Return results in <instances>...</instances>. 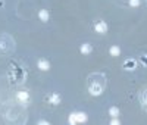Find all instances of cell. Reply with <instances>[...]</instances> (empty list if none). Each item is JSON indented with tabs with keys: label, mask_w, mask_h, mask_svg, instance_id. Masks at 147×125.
<instances>
[{
	"label": "cell",
	"mask_w": 147,
	"mask_h": 125,
	"mask_svg": "<svg viewBox=\"0 0 147 125\" xmlns=\"http://www.w3.org/2000/svg\"><path fill=\"white\" fill-rule=\"evenodd\" d=\"M13 49H15V41L9 34L0 35V55H9L13 52Z\"/></svg>",
	"instance_id": "cell-2"
},
{
	"label": "cell",
	"mask_w": 147,
	"mask_h": 125,
	"mask_svg": "<svg viewBox=\"0 0 147 125\" xmlns=\"http://www.w3.org/2000/svg\"><path fill=\"white\" fill-rule=\"evenodd\" d=\"M124 68L127 71H132V69H136L137 68V60L136 59H127L124 62Z\"/></svg>",
	"instance_id": "cell-6"
},
{
	"label": "cell",
	"mask_w": 147,
	"mask_h": 125,
	"mask_svg": "<svg viewBox=\"0 0 147 125\" xmlns=\"http://www.w3.org/2000/svg\"><path fill=\"white\" fill-rule=\"evenodd\" d=\"M49 102H50L52 105H59V103H60V96H59L57 93L50 94V96H49Z\"/></svg>",
	"instance_id": "cell-11"
},
{
	"label": "cell",
	"mask_w": 147,
	"mask_h": 125,
	"mask_svg": "<svg viewBox=\"0 0 147 125\" xmlns=\"http://www.w3.org/2000/svg\"><path fill=\"white\" fill-rule=\"evenodd\" d=\"M129 6L131 7H138L140 6V0H129Z\"/></svg>",
	"instance_id": "cell-14"
},
{
	"label": "cell",
	"mask_w": 147,
	"mask_h": 125,
	"mask_svg": "<svg viewBox=\"0 0 147 125\" xmlns=\"http://www.w3.org/2000/svg\"><path fill=\"white\" fill-rule=\"evenodd\" d=\"M85 121H87V114L85 112H72L68 118V122L71 125H77V124H81Z\"/></svg>",
	"instance_id": "cell-3"
},
{
	"label": "cell",
	"mask_w": 147,
	"mask_h": 125,
	"mask_svg": "<svg viewBox=\"0 0 147 125\" xmlns=\"http://www.w3.org/2000/svg\"><path fill=\"white\" fill-rule=\"evenodd\" d=\"M105 87H106V78L103 74H91L88 77L87 89L91 96H94V97L100 96L105 91Z\"/></svg>",
	"instance_id": "cell-1"
},
{
	"label": "cell",
	"mask_w": 147,
	"mask_h": 125,
	"mask_svg": "<svg viewBox=\"0 0 147 125\" xmlns=\"http://www.w3.org/2000/svg\"><path fill=\"white\" fill-rule=\"evenodd\" d=\"M38 125H49V122H47V121H40Z\"/></svg>",
	"instance_id": "cell-16"
},
{
	"label": "cell",
	"mask_w": 147,
	"mask_h": 125,
	"mask_svg": "<svg viewBox=\"0 0 147 125\" xmlns=\"http://www.w3.org/2000/svg\"><path fill=\"white\" fill-rule=\"evenodd\" d=\"M49 16H50V14H49L47 9H41V10L38 12V18H40L43 22H47V21H49Z\"/></svg>",
	"instance_id": "cell-10"
},
{
	"label": "cell",
	"mask_w": 147,
	"mask_h": 125,
	"mask_svg": "<svg viewBox=\"0 0 147 125\" xmlns=\"http://www.w3.org/2000/svg\"><path fill=\"white\" fill-rule=\"evenodd\" d=\"M140 103H141L143 109H144V110H147V89H146V90H143V91H141V94H140Z\"/></svg>",
	"instance_id": "cell-8"
},
{
	"label": "cell",
	"mask_w": 147,
	"mask_h": 125,
	"mask_svg": "<svg viewBox=\"0 0 147 125\" xmlns=\"http://www.w3.org/2000/svg\"><path fill=\"white\" fill-rule=\"evenodd\" d=\"M109 115L112 116V118H116V116L119 115V109L115 107V106H113V107H110V109H109Z\"/></svg>",
	"instance_id": "cell-13"
},
{
	"label": "cell",
	"mask_w": 147,
	"mask_h": 125,
	"mask_svg": "<svg viewBox=\"0 0 147 125\" xmlns=\"http://www.w3.org/2000/svg\"><path fill=\"white\" fill-rule=\"evenodd\" d=\"M16 100H18V103L21 105H28L30 103V93L28 91H18L16 93Z\"/></svg>",
	"instance_id": "cell-4"
},
{
	"label": "cell",
	"mask_w": 147,
	"mask_h": 125,
	"mask_svg": "<svg viewBox=\"0 0 147 125\" xmlns=\"http://www.w3.org/2000/svg\"><path fill=\"white\" fill-rule=\"evenodd\" d=\"M37 65H38L40 71H49L50 69V64H49V60H46V59H40Z\"/></svg>",
	"instance_id": "cell-7"
},
{
	"label": "cell",
	"mask_w": 147,
	"mask_h": 125,
	"mask_svg": "<svg viewBox=\"0 0 147 125\" xmlns=\"http://www.w3.org/2000/svg\"><path fill=\"white\" fill-rule=\"evenodd\" d=\"M110 125H119V121L118 119H112L110 121Z\"/></svg>",
	"instance_id": "cell-15"
},
{
	"label": "cell",
	"mask_w": 147,
	"mask_h": 125,
	"mask_svg": "<svg viewBox=\"0 0 147 125\" xmlns=\"http://www.w3.org/2000/svg\"><path fill=\"white\" fill-rule=\"evenodd\" d=\"M109 53L112 55V56H115V57L119 56V55H121V47H119V46H112V47L109 49Z\"/></svg>",
	"instance_id": "cell-12"
},
{
	"label": "cell",
	"mask_w": 147,
	"mask_h": 125,
	"mask_svg": "<svg viewBox=\"0 0 147 125\" xmlns=\"http://www.w3.org/2000/svg\"><path fill=\"white\" fill-rule=\"evenodd\" d=\"M94 30H96V32L97 34H106L107 32V24L105 22V21H97L96 24H94Z\"/></svg>",
	"instance_id": "cell-5"
},
{
	"label": "cell",
	"mask_w": 147,
	"mask_h": 125,
	"mask_svg": "<svg viewBox=\"0 0 147 125\" xmlns=\"http://www.w3.org/2000/svg\"><path fill=\"white\" fill-rule=\"evenodd\" d=\"M141 60H143V64H147V57H146V56H143Z\"/></svg>",
	"instance_id": "cell-17"
},
{
	"label": "cell",
	"mask_w": 147,
	"mask_h": 125,
	"mask_svg": "<svg viewBox=\"0 0 147 125\" xmlns=\"http://www.w3.org/2000/svg\"><path fill=\"white\" fill-rule=\"evenodd\" d=\"M91 52H93V47H91L90 43H82L81 44V53L82 55H90Z\"/></svg>",
	"instance_id": "cell-9"
}]
</instances>
